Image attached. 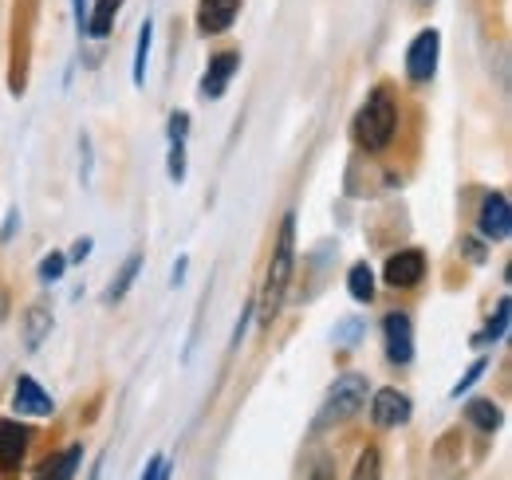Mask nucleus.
<instances>
[{
    "instance_id": "1",
    "label": "nucleus",
    "mask_w": 512,
    "mask_h": 480,
    "mask_svg": "<svg viewBox=\"0 0 512 480\" xmlns=\"http://www.w3.org/2000/svg\"><path fill=\"white\" fill-rule=\"evenodd\" d=\"M292 276H296V213H288L280 221V233H276V248H272V260H268V272H264V288H260V327H272L280 307L288 300V288H292Z\"/></svg>"
},
{
    "instance_id": "2",
    "label": "nucleus",
    "mask_w": 512,
    "mask_h": 480,
    "mask_svg": "<svg viewBox=\"0 0 512 480\" xmlns=\"http://www.w3.org/2000/svg\"><path fill=\"white\" fill-rule=\"evenodd\" d=\"M351 134H355L359 150H367V154H383L386 146L394 142V134H398V103H394V95L386 87H375L367 95V103L359 107V115L351 122Z\"/></svg>"
},
{
    "instance_id": "3",
    "label": "nucleus",
    "mask_w": 512,
    "mask_h": 480,
    "mask_svg": "<svg viewBox=\"0 0 512 480\" xmlns=\"http://www.w3.org/2000/svg\"><path fill=\"white\" fill-rule=\"evenodd\" d=\"M367 406V378L363 374H343L335 378V386L327 390L320 414H316V429H335L343 421H351Z\"/></svg>"
},
{
    "instance_id": "4",
    "label": "nucleus",
    "mask_w": 512,
    "mask_h": 480,
    "mask_svg": "<svg viewBox=\"0 0 512 480\" xmlns=\"http://www.w3.org/2000/svg\"><path fill=\"white\" fill-rule=\"evenodd\" d=\"M438 56H442V36L438 28H422L410 48H406V79L410 83H430L438 75Z\"/></svg>"
},
{
    "instance_id": "5",
    "label": "nucleus",
    "mask_w": 512,
    "mask_h": 480,
    "mask_svg": "<svg viewBox=\"0 0 512 480\" xmlns=\"http://www.w3.org/2000/svg\"><path fill=\"white\" fill-rule=\"evenodd\" d=\"M383 347L394 366H406L414 359V323L406 311H390L383 319Z\"/></svg>"
},
{
    "instance_id": "6",
    "label": "nucleus",
    "mask_w": 512,
    "mask_h": 480,
    "mask_svg": "<svg viewBox=\"0 0 512 480\" xmlns=\"http://www.w3.org/2000/svg\"><path fill=\"white\" fill-rule=\"evenodd\" d=\"M426 276V252L422 248H402L383 264V280L390 288H418Z\"/></svg>"
},
{
    "instance_id": "7",
    "label": "nucleus",
    "mask_w": 512,
    "mask_h": 480,
    "mask_svg": "<svg viewBox=\"0 0 512 480\" xmlns=\"http://www.w3.org/2000/svg\"><path fill=\"white\" fill-rule=\"evenodd\" d=\"M12 410L16 414H28V418H52L56 414V402H52V394L32 374H20L16 386H12Z\"/></svg>"
},
{
    "instance_id": "8",
    "label": "nucleus",
    "mask_w": 512,
    "mask_h": 480,
    "mask_svg": "<svg viewBox=\"0 0 512 480\" xmlns=\"http://www.w3.org/2000/svg\"><path fill=\"white\" fill-rule=\"evenodd\" d=\"M237 71H241V52H217L209 60V67H205V75H201V99L205 103L221 99L229 91V83H233Z\"/></svg>"
},
{
    "instance_id": "9",
    "label": "nucleus",
    "mask_w": 512,
    "mask_h": 480,
    "mask_svg": "<svg viewBox=\"0 0 512 480\" xmlns=\"http://www.w3.org/2000/svg\"><path fill=\"white\" fill-rule=\"evenodd\" d=\"M477 229L485 240H509L512 237V209L505 193H489L481 201V213H477Z\"/></svg>"
},
{
    "instance_id": "10",
    "label": "nucleus",
    "mask_w": 512,
    "mask_h": 480,
    "mask_svg": "<svg viewBox=\"0 0 512 480\" xmlns=\"http://www.w3.org/2000/svg\"><path fill=\"white\" fill-rule=\"evenodd\" d=\"M410 414H414L410 398H406L402 390H394V386H386V390H379V394L371 398V421H375V425H383V429H398V425H406Z\"/></svg>"
},
{
    "instance_id": "11",
    "label": "nucleus",
    "mask_w": 512,
    "mask_h": 480,
    "mask_svg": "<svg viewBox=\"0 0 512 480\" xmlns=\"http://www.w3.org/2000/svg\"><path fill=\"white\" fill-rule=\"evenodd\" d=\"M237 16H241V0H197V32L201 36L229 32Z\"/></svg>"
},
{
    "instance_id": "12",
    "label": "nucleus",
    "mask_w": 512,
    "mask_h": 480,
    "mask_svg": "<svg viewBox=\"0 0 512 480\" xmlns=\"http://www.w3.org/2000/svg\"><path fill=\"white\" fill-rule=\"evenodd\" d=\"M28 441H32L28 425H20V421H0V473H16V469H20V461H24V453H28Z\"/></svg>"
},
{
    "instance_id": "13",
    "label": "nucleus",
    "mask_w": 512,
    "mask_h": 480,
    "mask_svg": "<svg viewBox=\"0 0 512 480\" xmlns=\"http://www.w3.org/2000/svg\"><path fill=\"white\" fill-rule=\"evenodd\" d=\"M48 335H52V307L40 300L20 315V339H24V351H40Z\"/></svg>"
},
{
    "instance_id": "14",
    "label": "nucleus",
    "mask_w": 512,
    "mask_h": 480,
    "mask_svg": "<svg viewBox=\"0 0 512 480\" xmlns=\"http://www.w3.org/2000/svg\"><path fill=\"white\" fill-rule=\"evenodd\" d=\"M119 12H123V0H95L91 8H87V36H95V40H107L111 36V28H115V20H119Z\"/></svg>"
},
{
    "instance_id": "15",
    "label": "nucleus",
    "mask_w": 512,
    "mask_h": 480,
    "mask_svg": "<svg viewBox=\"0 0 512 480\" xmlns=\"http://www.w3.org/2000/svg\"><path fill=\"white\" fill-rule=\"evenodd\" d=\"M79 461H83V445H67L64 453L48 457V461L36 469V480H71L79 473Z\"/></svg>"
},
{
    "instance_id": "16",
    "label": "nucleus",
    "mask_w": 512,
    "mask_h": 480,
    "mask_svg": "<svg viewBox=\"0 0 512 480\" xmlns=\"http://www.w3.org/2000/svg\"><path fill=\"white\" fill-rule=\"evenodd\" d=\"M347 292H351V300L355 303H371L375 300V272H371V264L367 260H359V264H351L347 268Z\"/></svg>"
},
{
    "instance_id": "17",
    "label": "nucleus",
    "mask_w": 512,
    "mask_h": 480,
    "mask_svg": "<svg viewBox=\"0 0 512 480\" xmlns=\"http://www.w3.org/2000/svg\"><path fill=\"white\" fill-rule=\"evenodd\" d=\"M509 311H512L509 296H501L497 315L485 323V331H477V335H473V347H477V351H481V347H493V343H501V339L509 335Z\"/></svg>"
},
{
    "instance_id": "18",
    "label": "nucleus",
    "mask_w": 512,
    "mask_h": 480,
    "mask_svg": "<svg viewBox=\"0 0 512 480\" xmlns=\"http://www.w3.org/2000/svg\"><path fill=\"white\" fill-rule=\"evenodd\" d=\"M465 418L473 421L481 433H497V429H501V421H505V414H501V406H497V402H489V398H473V402L465 406Z\"/></svg>"
},
{
    "instance_id": "19",
    "label": "nucleus",
    "mask_w": 512,
    "mask_h": 480,
    "mask_svg": "<svg viewBox=\"0 0 512 480\" xmlns=\"http://www.w3.org/2000/svg\"><path fill=\"white\" fill-rule=\"evenodd\" d=\"M150 44H154V24H150V20H142V28H138V48H134V63H130V83H134V87H142V83H146Z\"/></svg>"
},
{
    "instance_id": "20",
    "label": "nucleus",
    "mask_w": 512,
    "mask_h": 480,
    "mask_svg": "<svg viewBox=\"0 0 512 480\" xmlns=\"http://www.w3.org/2000/svg\"><path fill=\"white\" fill-rule=\"evenodd\" d=\"M138 272H142V252H134V256H130L127 264L119 268V276L111 280V288H107V296H103V303H123V300H127V292L134 288Z\"/></svg>"
},
{
    "instance_id": "21",
    "label": "nucleus",
    "mask_w": 512,
    "mask_h": 480,
    "mask_svg": "<svg viewBox=\"0 0 512 480\" xmlns=\"http://www.w3.org/2000/svg\"><path fill=\"white\" fill-rule=\"evenodd\" d=\"M351 480H383V457H379V449H363L359 453Z\"/></svg>"
},
{
    "instance_id": "22",
    "label": "nucleus",
    "mask_w": 512,
    "mask_h": 480,
    "mask_svg": "<svg viewBox=\"0 0 512 480\" xmlns=\"http://www.w3.org/2000/svg\"><path fill=\"white\" fill-rule=\"evenodd\" d=\"M67 272V256L64 252H48L44 260H40V268H36V276H40V284H60Z\"/></svg>"
},
{
    "instance_id": "23",
    "label": "nucleus",
    "mask_w": 512,
    "mask_h": 480,
    "mask_svg": "<svg viewBox=\"0 0 512 480\" xmlns=\"http://www.w3.org/2000/svg\"><path fill=\"white\" fill-rule=\"evenodd\" d=\"M166 174L170 181H186V142H170V162H166Z\"/></svg>"
},
{
    "instance_id": "24",
    "label": "nucleus",
    "mask_w": 512,
    "mask_h": 480,
    "mask_svg": "<svg viewBox=\"0 0 512 480\" xmlns=\"http://www.w3.org/2000/svg\"><path fill=\"white\" fill-rule=\"evenodd\" d=\"M485 370H489V362H485V359H477V362H473V366H469V370H465V374H461V382H457V386H453L449 394H453V398H461L465 390H473V386L481 382V374H485Z\"/></svg>"
},
{
    "instance_id": "25",
    "label": "nucleus",
    "mask_w": 512,
    "mask_h": 480,
    "mask_svg": "<svg viewBox=\"0 0 512 480\" xmlns=\"http://www.w3.org/2000/svg\"><path fill=\"white\" fill-rule=\"evenodd\" d=\"M359 335H363V319H347L343 327H335V343L339 347H355Z\"/></svg>"
},
{
    "instance_id": "26",
    "label": "nucleus",
    "mask_w": 512,
    "mask_h": 480,
    "mask_svg": "<svg viewBox=\"0 0 512 480\" xmlns=\"http://www.w3.org/2000/svg\"><path fill=\"white\" fill-rule=\"evenodd\" d=\"M190 138V111H174L170 115V142H186Z\"/></svg>"
},
{
    "instance_id": "27",
    "label": "nucleus",
    "mask_w": 512,
    "mask_h": 480,
    "mask_svg": "<svg viewBox=\"0 0 512 480\" xmlns=\"http://www.w3.org/2000/svg\"><path fill=\"white\" fill-rule=\"evenodd\" d=\"M142 480H170V461H166L162 453H154V457L146 461V473H142Z\"/></svg>"
},
{
    "instance_id": "28",
    "label": "nucleus",
    "mask_w": 512,
    "mask_h": 480,
    "mask_svg": "<svg viewBox=\"0 0 512 480\" xmlns=\"http://www.w3.org/2000/svg\"><path fill=\"white\" fill-rule=\"evenodd\" d=\"M91 248H95V240L91 237L75 240V244H71V252H67V264H83V260L91 256Z\"/></svg>"
},
{
    "instance_id": "29",
    "label": "nucleus",
    "mask_w": 512,
    "mask_h": 480,
    "mask_svg": "<svg viewBox=\"0 0 512 480\" xmlns=\"http://www.w3.org/2000/svg\"><path fill=\"white\" fill-rule=\"evenodd\" d=\"M182 280H186V260H178V264H174V288H178Z\"/></svg>"
},
{
    "instance_id": "30",
    "label": "nucleus",
    "mask_w": 512,
    "mask_h": 480,
    "mask_svg": "<svg viewBox=\"0 0 512 480\" xmlns=\"http://www.w3.org/2000/svg\"><path fill=\"white\" fill-rule=\"evenodd\" d=\"M312 480H335V477H331V465H316V473H312Z\"/></svg>"
},
{
    "instance_id": "31",
    "label": "nucleus",
    "mask_w": 512,
    "mask_h": 480,
    "mask_svg": "<svg viewBox=\"0 0 512 480\" xmlns=\"http://www.w3.org/2000/svg\"><path fill=\"white\" fill-rule=\"evenodd\" d=\"M103 461H107V457H99V461H95V469H91V477H87V480H99V473H103Z\"/></svg>"
},
{
    "instance_id": "32",
    "label": "nucleus",
    "mask_w": 512,
    "mask_h": 480,
    "mask_svg": "<svg viewBox=\"0 0 512 480\" xmlns=\"http://www.w3.org/2000/svg\"><path fill=\"white\" fill-rule=\"evenodd\" d=\"M414 4H434V0H414Z\"/></svg>"
}]
</instances>
